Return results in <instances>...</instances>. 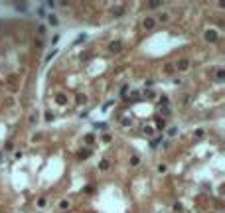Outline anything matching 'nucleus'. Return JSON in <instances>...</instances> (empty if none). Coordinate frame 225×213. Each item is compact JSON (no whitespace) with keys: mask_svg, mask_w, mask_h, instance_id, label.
<instances>
[{"mask_svg":"<svg viewBox=\"0 0 225 213\" xmlns=\"http://www.w3.org/2000/svg\"><path fill=\"white\" fill-rule=\"evenodd\" d=\"M154 26H156V18H150V16H148V18L142 20V28H144V30H152Z\"/></svg>","mask_w":225,"mask_h":213,"instance_id":"obj_1","label":"nucleus"},{"mask_svg":"<svg viewBox=\"0 0 225 213\" xmlns=\"http://www.w3.org/2000/svg\"><path fill=\"white\" fill-rule=\"evenodd\" d=\"M205 40H207V42H215V40H217V32H215V30H207V32H205Z\"/></svg>","mask_w":225,"mask_h":213,"instance_id":"obj_2","label":"nucleus"},{"mask_svg":"<svg viewBox=\"0 0 225 213\" xmlns=\"http://www.w3.org/2000/svg\"><path fill=\"white\" fill-rule=\"evenodd\" d=\"M176 67L180 69V71H184V69H188V67H190V61H188V59H180V61L176 63Z\"/></svg>","mask_w":225,"mask_h":213,"instance_id":"obj_3","label":"nucleus"},{"mask_svg":"<svg viewBox=\"0 0 225 213\" xmlns=\"http://www.w3.org/2000/svg\"><path fill=\"white\" fill-rule=\"evenodd\" d=\"M121 42H113L111 45H109V51H113V53H117V51H121Z\"/></svg>","mask_w":225,"mask_h":213,"instance_id":"obj_4","label":"nucleus"},{"mask_svg":"<svg viewBox=\"0 0 225 213\" xmlns=\"http://www.w3.org/2000/svg\"><path fill=\"white\" fill-rule=\"evenodd\" d=\"M56 101L59 103V105H65V103H67V97H65V95H61V93H57V95H56Z\"/></svg>","mask_w":225,"mask_h":213,"instance_id":"obj_5","label":"nucleus"},{"mask_svg":"<svg viewBox=\"0 0 225 213\" xmlns=\"http://www.w3.org/2000/svg\"><path fill=\"white\" fill-rule=\"evenodd\" d=\"M47 205V197H40L38 199V207H45Z\"/></svg>","mask_w":225,"mask_h":213,"instance_id":"obj_6","label":"nucleus"},{"mask_svg":"<svg viewBox=\"0 0 225 213\" xmlns=\"http://www.w3.org/2000/svg\"><path fill=\"white\" fill-rule=\"evenodd\" d=\"M99 168H101V170H109V160H101Z\"/></svg>","mask_w":225,"mask_h":213,"instance_id":"obj_7","label":"nucleus"},{"mask_svg":"<svg viewBox=\"0 0 225 213\" xmlns=\"http://www.w3.org/2000/svg\"><path fill=\"white\" fill-rule=\"evenodd\" d=\"M113 14H115V16H121V14H123V6H117V8L113 10Z\"/></svg>","mask_w":225,"mask_h":213,"instance_id":"obj_8","label":"nucleus"},{"mask_svg":"<svg viewBox=\"0 0 225 213\" xmlns=\"http://www.w3.org/2000/svg\"><path fill=\"white\" fill-rule=\"evenodd\" d=\"M158 6H162V2H148V8H158Z\"/></svg>","mask_w":225,"mask_h":213,"instance_id":"obj_9","label":"nucleus"},{"mask_svg":"<svg viewBox=\"0 0 225 213\" xmlns=\"http://www.w3.org/2000/svg\"><path fill=\"white\" fill-rule=\"evenodd\" d=\"M215 73H217V75H215V77H217V79H219V81H221V79H223V73H225V71H223V69H217V71H215Z\"/></svg>","mask_w":225,"mask_h":213,"instance_id":"obj_10","label":"nucleus"},{"mask_svg":"<svg viewBox=\"0 0 225 213\" xmlns=\"http://www.w3.org/2000/svg\"><path fill=\"white\" fill-rule=\"evenodd\" d=\"M166 126V121H158L156 123V128H164Z\"/></svg>","mask_w":225,"mask_h":213,"instance_id":"obj_11","label":"nucleus"},{"mask_svg":"<svg viewBox=\"0 0 225 213\" xmlns=\"http://www.w3.org/2000/svg\"><path fill=\"white\" fill-rule=\"evenodd\" d=\"M166 170H168V168H166V166H164V164H160V166H158V172H160V174H164V172H166Z\"/></svg>","mask_w":225,"mask_h":213,"instance_id":"obj_12","label":"nucleus"},{"mask_svg":"<svg viewBox=\"0 0 225 213\" xmlns=\"http://www.w3.org/2000/svg\"><path fill=\"white\" fill-rule=\"evenodd\" d=\"M59 207H61V209H65V207H69V201H65V199H63V201L59 203Z\"/></svg>","mask_w":225,"mask_h":213,"instance_id":"obj_13","label":"nucleus"},{"mask_svg":"<svg viewBox=\"0 0 225 213\" xmlns=\"http://www.w3.org/2000/svg\"><path fill=\"white\" fill-rule=\"evenodd\" d=\"M91 154V150H83V152H81V158H87Z\"/></svg>","mask_w":225,"mask_h":213,"instance_id":"obj_14","label":"nucleus"},{"mask_svg":"<svg viewBox=\"0 0 225 213\" xmlns=\"http://www.w3.org/2000/svg\"><path fill=\"white\" fill-rule=\"evenodd\" d=\"M77 103H79V105H81V103H85V97H83V95H77Z\"/></svg>","mask_w":225,"mask_h":213,"instance_id":"obj_15","label":"nucleus"},{"mask_svg":"<svg viewBox=\"0 0 225 213\" xmlns=\"http://www.w3.org/2000/svg\"><path fill=\"white\" fill-rule=\"evenodd\" d=\"M49 22H51L54 26H56V24H57V18H56V16H49Z\"/></svg>","mask_w":225,"mask_h":213,"instance_id":"obj_16","label":"nucleus"}]
</instances>
